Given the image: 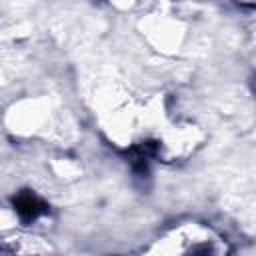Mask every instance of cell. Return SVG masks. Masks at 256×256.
<instances>
[{"label":"cell","mask_w":256,"mask_h":256,"mask_svg":"<svg viewBox=\"0 0 256 256\" xmlns=\"http://www.w3.org/2000/svg\"><path fill=\"white\" fill-rule=\"evenodd\" d=\"M14 206H16V212L24 218V220H34L36 216H40L42 212H46V206L44 202L34 196L32 192H22L18 194V198H14Z\"/></svg>","instance_id":"cell-1"}]
</instances>
